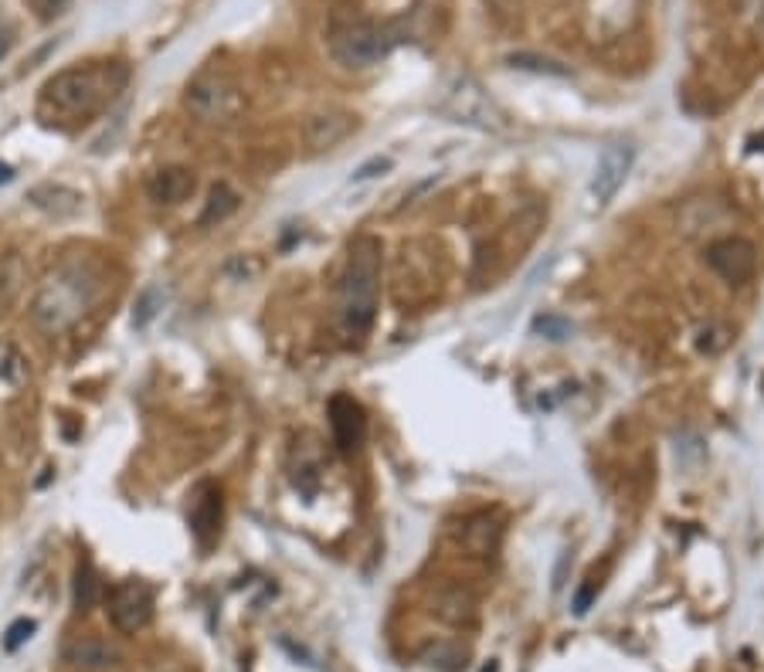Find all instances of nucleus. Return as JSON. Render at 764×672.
<instances>
[{
    "label": "nucleus",
    "instance_id": "nucleus-1",
    "mask_svg": "<svg viewBox=\"0 0 764 672\" xmlns=\"http://www.w3.org/2000/svg\"><path fill=\"white\" fill-rule=\"evenodd\" d=\"M126 85H130V65L126 62H92L65 68V72L51 75L41 85V112L51 109L62 119L96 116Z\"/></svg>",
    "mask_w": 764,
    "mask_h": 672
},
{
    "label": "nucleus",
    "instance_id": "nucleus-2",
    "mask_svg": "<svg viewBox=\"0 0 764 672\" xmlns=\"http://www.w3.org/2000/svg\"><path fill=\"white\" fill-rule=\"evenodd\" d=\"M381 265L384 248L374 235L350 241L347 269L340 279V330L350 340H360L374 326L377 296H381Z\"/></svg>",
    "mask_w": 764,
    "mask_h": 672
},
{
    "label": "nucleus",
    "instance_id": "nucleus-3",
    "mask_svg": "<svg viewBox=\"0 0 764 672\" xmlns=\"http://www.w3.org/2000/svg\"><path fill=\"white\" fill-rule=\"evenodd\" d=\"M92 299H96V275L89 272V265L65 262L38 289L31 303V320L45 333H62L92 306Z\"/></svg>",
    "mask_w": 764,
    "mask_h": 672
},
{
    "label": "nucleus",
    "instance_id": "nucleus-4",
    "mask_svg": "<svg viewBox=\"0 0 764 672\" xmlns=\"http://www.w3.org/2000/svg\"><path fill=\"white\" fill-rule=\"evenodd\" d=\"M398 45V31L377 21H343L330 31V55L343 68H371Z\"/></svg>",
    "mask_w": 764,
    "mask_h": 672
},
{
    "label": "nucleus",
    "instance_id": "nucleus-5",
    "mask_svg": "<svg viewBox=\"0 0 764 672\" xmlns=\"http://www.w3.org/2000/svg\"><path fill=\"white\" fill-rule=\"evenodd\" d=\"M187 112L204 126H228L242 116L245 96L225 75H197L184 92Z\"/></svg>",
    "mask_w": 764,
    "mask_h": 672
},
{
    "label": "nucleus",
    "instance_id": "nucleus-6",
    "mask_svg": "<svg viewBox=\"0 0 764 672\" xmlns=\"http://www.w3.org/2000/svg\"><path fill=\"white\" fill-rule=\"evenodd\" d=\"M707 262L720 279L731 282V286H744V282L754 279L758 272V248L744 238H717L710 241L707 248Z\"/></svg>",
    "mask_w": 764,
    "mask_h": 672
},
{
    "label": "nucleus",
    "instance_id": "nucleus-7",
    "mask_svg": "<svg viewBox=\"0 0 764 672\" xmlns=\"http://www.w3.org/2000/svg\"><path fill=\"white\" fill-rule=\"evenodd\" d=\"M109 618L126 635H136L140 628H147L153 618V594L147 584L140 581L116 584L113 594H109Z\"/></svg>",
    "mask_w": 764,
    "mask_h": 672
},
{
    "label": "nucleus",
    "instance_id": "nucleus-8",
    "mask_svg": "<svg viewBox=\"0 0 764 672\" xmlns=\"http://www.w3.org/2000/svg\"><path fill=\"white\" fill-rule=\"evenodd\" d=\"M330 428H333V442L343 455L357 452L364 445V435H367V415L364 408L350 398V394H333L330 398Z\"/></svg>",
    "mask_w": 764,
    "mask_h": 672
},
{
    "label": "nucleus",
    "instance_id": "nucleus-9",
    "mask_svg": "<svg viewBox=\"0 0 764 672\" xmlns=\"http://www.w3.org/2000/svg\"><path fill=\"white\" fill-rule=\"evenodd\" d=\"M632 160H635V146L629 143H615L598 157V167H595V177H591V197L598 204H608L612 197L618 194V187L625 184L632 170Z\"/></svg>",
    "mask_w": 764,
    "mask_h": 672
},
{
    "label": "nucleus",
    "instance_id": "nucleus-10",
    "mask_svg": "<svg viewBox=\"0 0 764 672\" xmlns=\"http://www.w3.org/2000/svg\"><path fill=\"white\" fill-rule=\"evenodd\" d=\"M354 129H357V119L350 116V112H320V116H313L306 126V146L313 153L333 150V146H340Z\"/></svg>",
    "mask_w": 764,
    "mask_h": 672
},
{
    "label": "nucleus",
    "instance_id": "nucleus-11",
    "mask_svg": "<svg viewBox=\"0 0 764 672\" xmlns=\"http://www.w3.org/2000/svg\"><path fill=\"white\" fill-rule=\"evenodd\" d=\"M191 530L194 537L201 540V547H208L221 530V493L211 482L197 486V493L191 499Z\"/></svg>",
    "mask_w": 764,
    "mask_h": 672
},
{
    "label": "nucleus",
    "instance_id": "nucleus-12",
    "mask_svg": "<svg viewBox=\"0 0 764 672\" xmlns=\"http://www.w3.org/2000/svg\"><path fill=\"white\" fill-rule=\"evenodd\" d=\"M119 649L102 639H75L65 645V662L82 672H106L119 666Z\"/></svg>",
    "mask_w": 764,
    "mask_h": 672
},
{
    "label": "nucleus",
    "instance_id": "nucleus-13",
    "mask_svg": "<svg viewBox=\"0 0 764 672\" xmlns=\"http://www.w3.org/2000/svg\"><path fill=\"white\" fill-rule=\"evenodd\" d=\"M197 180L187 167H163L150 177L147 191L157 204H184L194 194Z\"/></svg>",
    "mask_w": 764,
    "mask_h": 672
},
{
    "label": "nucleus",
    "instance_id": "nucleus-14",
    "mask_svg": "<svg viewBox=\"0 0 764 672\" xmlns=\"http://www.w3.org/2000/svg\"><path fill=\"white\" fill-rule=\"evenodd\" d=\"M28 201L34 204L38 211L51 214V218H72V214L82 211V201L85 197L79 191L65 184H38L28 191Z\"/></svg>",
    "mask_w": 764,
    "mask_h": 672
},
{
    "label": "nucleus",
    "instance_id": "nucleus-15",
    "mask_svg": "<svg viewBox=\"0 0 764 672\" xmlns=\"http://www.w3.org/2000/svg\"><path fill=\"white\" fill-rule=\"evenodd\" d=\"M235 211H238V194L231 191L228 184H218V187H211L208 204H204L197 224H201V228H211V224H221L225 218H231Z\"/></svg>",
    "mask_w": 764,
    "mask_h": 672
},
{
    "label": "nucleus",
    "instance_id": "nucleus-16",
    "mask_svg": "<svg viewBox=\"0 0 764 672\" xmlns=\"http://www.w3.org/2000/svg\"><path fill=\"white\" fill-rule=\"evenodd\" d=\"M99 598H102V581L96 567H92V560H79V567H75V608L89 611L99 605Z\"/></svg>",
    "mask_w": 764,
    "mask_h": 672
},
{
    "label": "nucleus",
    "instance_id": "nucleus-17",
    "mask_svg": "<svg viewBox=\"0 0 764 672\" xmlns=\"http://www.w3.org/2000/svg\"><path fill=\"white\" fill-rule=\"evenodd\" d=\"M24 275H28V269H24V258L17 252L0 258V303H11L17 289H21Z\"/></svg>",
    "mask_w": 764,
    "mask_h": 672
},
{
    "label": "nucleus",
    "instance_id": "nucleus-18",
    "mask_svg": "<svg viewBox=\"0 0 764 672\" xmlns=\"http://www.w3.org/2000/svg\"><path fill=\"white\" fill-rule=\"evenodd\" d=\"M24 377H28V360H24V353L17 350L11 340H0V381L21 384Z\"/></svg>",
    "mask_w": 764,
    "mask_h": 672
},
{
    "label": "nucleus",
    "instance_id": "nucleus-19",
    "mask_svg": "<svg viewBox=\"0 0 764 672\" xmlns=\"http://www.w3.org/2000/svg\"><path fill=\"white\" fill-rule=\"evenodd\" d=\"M160 303H163V299H160V289L157 286H150L140 299H136V306H133V326H136V330H147L153 316L160 313Z\"/></svg>",
    "mask_w": 764,
    "mask_h": 672
},
{
    "label": "nucleus",
    "instance_id": "nucleus-20",
    "mask_svg": "<svg viewBox=\"0 0 764 672\" xmlns=\"http://www.w3.org/2000/svg\"><path fill=\"white\" fill-rule=\"evenodd\" d=\"M428 659H432V666L442 669V672H456V669L466 666V652L456 649V645H439V649H435Z\"/></svg>",
    "mask_w": 764,
    "mask_h": 672
},
{
    "label": "nucleus",
    "instance_id": "nucleus-21",
    "mask_svg": "<svg viewBox=\"0 0 764 672\" xmlns=\"http://www.w3.org/2000/svg\"><path fill=\"white\" fill-rule=\"evenodd\" d=\"M34 628H38V625H34V622H31V618H17V622H14L11 628H7V639H4V649H7V652L21 649V645H24V642H28V639H31V635H34Z\"/></svg>",
    "mask_w": 764,
    "mask_h": 672
},
{
    "label": "nucleus",
    "instance_id": "nucleus-22",
    "mask_svg": "<svg viewBox=\"0 0 764 672\" xmlns=\"http://www.w3.org/2000/svg\"><path fill=\"white\" fill-rule=\"evenodd\" d=\"M388 170H391V157H374V160H367L364 167H357L354 184H360V180H371L377 174H388Z\"/></svg>",
    "mask_w": 764,
    "mask_h": 672
},
{
    "label": "nucleus",
    "instance_id": "nucleus-23",
    "mask_svg": "<svg viewBox=\"0 0 764 672\" xmlns=\"http://www.w3.org/2000/svg\"><path fill=\"white\" fill-rule=\"evenodd\" d=\"M31 4H34V11H38L41 21H55L58 14L68 11V4H72V0H31Z\"/></svg>",
    "mask_w": 764,
    "mask_h": 672
},
{
    "label": "nucleus",
    "instance_id": "nucleus-24",
    "mask_svg": "<svg viewBox=\"0 0 764 672\" xmlns=\"http://www.w3.org/2000/svg\"><path fill=\"white\" fill-rule=\"evenodd\" d=\"M7 180H14V170L7 163H0V184H7Z\"/></svg>",
    "mask_w": 764,
    "mask_h": 672
},
{
    "label": "nucleus",
    "instance_id": "nucleus-25",
    "mask_svg": "<svg viewBox=\"0 0 764 672\" xmlns=\"http://www.w3.org/2000/svg\"><path fill=\"white\" fill-rule=\"evenodd\" d=\"M483 672H500V666H496V662H493V666H489V669H483Z\"/></svg>",
    "mask_w": 764,
    "mask_h": 672
}]
</instances>
